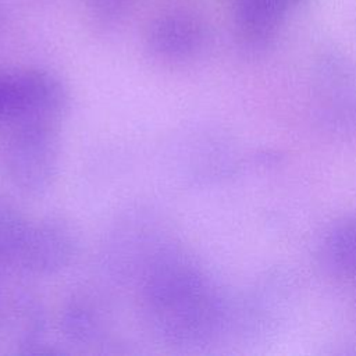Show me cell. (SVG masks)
Masks as SVG:
<instances>
[{
    "mask_svg": "<svg viewBox=\"0 0 356 356\" xmlns=\"http://www.w3.org/2000/svg\"><path fill=\"white\" fill-rule=\"evenodd\" d=\"M286 10L281 0H234L232 21L236 36L252 49L268 46L282 26Z\"/></svg>",
    "mask_w": 356,
    "mask_h": 356,
    "instance_id": "cell-6",
    "label": "cell"
},
{
    "mask_svg": "<svg viewBox=\"0 0 356 356\" xmlns=\"http://www.w3.org/2000/svg\"><path fill=\"white\" fill-rule=\"evenodd\" d=\"M0 270H1V268H0ZM3 305H4V303H3V300H1V289H0V307H1Z\"/></svg>",
    "mask_w": 356,
    "mask_h": 356,
    "instance_id": "cell-13",
    "label": "cell"
},
{
    "mask_svg": "<svg viewBox=\"0 0 356 356\" xmlns=\"http://www.w3.org/2000/svg\"><path fill=\"white\" fill-rule=\"evenodd\" d=\"M78 250V236L63 218L47 217L28 222L17 264L32 274L46 275L64 270Z\"/></svg>",
    "mask_w": 356,
    "mask_h": 356,
    "instance_id": "cell-4",
    "label": "cell"
},
{
    "mask_svg": "<svg viewBox=\"0 0 356 356\" xmlns=\"http://www.w3.org/2000/svg\"><path fill=\"white\" fill-rule=\"evenodd\" d=\"M58 160L60 142L53 122L13 124L0 147L7 179L29 195L43 193L53 185Z\"/></svg>",
    "mask_w": 356,
    "mask_h": 356,
    "instance_id": "cell-2",
    "label": "cell"
},
{
    "mask_svg": "<svg viewBox=\"0 0 356 356\" xmlns=\"http://www.w3.org/2000/svg\"><path fill=\"white\" fill-rule=\"evenodd\" d=\"M324 268L341 280L356 278V216H342L325 229L320 243Z\"/></svg>",
    "mask_w": 356,
    "mask_h": 356,
    "instance_id": "cell-7",
    "label": "cell"
},
{
    "mask_svg": "<svg viewBox=\"0 0 356 356\" xmlns=\"http://www.w3.org/2000/svg\"><path fill=\"white\" fill-rule=\"evenodd\" d=\"M206 26L191 11L174 10L154 18L146 31V47L164 61H186L206 43Z\"/></svg>",
    "mask_w": 356,
    "mask_h": 356,
    "instance_id": "cell-5",
    "label": "cell"
},
{
    "mask_svg": "<svg viewBox=\"0 0 356 356\" xmlns=\"http://www.w3.org/2000/svg\"><path fill=\"white\" fill-rule=\"evenodd\" d=\"M68 107L63 82L43 70L0 71V122H57Z\"/></svg>",
    "mask_w": 356,
    "mask_h": 356,
    "instance_id": "cell-3",
    "label": "cell"
},
{
    "mask_svg": "<svg viewBox=\"0 0 356 356\" xmlns=\"http://www.w3.org/2000/svg\"><path fill=\"white\" fill-rule=\"evenodd\" d=\"M63 324L72 339L88 342L100 335L102 320L96 306L86 298L72 299L64 312Z\"/></svg>",
    "mask_w": 356,
    "mask_h": 356,
    "instance_id": "cell-9",
    "label": "cell"
},
{
    "mask_svg": "<svg viewBox=\"0 0 356 356\" xmlns=\"http://www.w3.org/2000/svg\"><path fill=\"white\" fill-rule=\"evenodd\" d=\"M132 0H85L89 15L100 24H113L122 18Z\"/></svg>",
    "mask_w": 356,
    "mask_h": 356,
    "instance_id": "cell-10",
    "label": "cell"
},
{
    "mask_svg": "<svg viewBox=\"0 0 356 356\" xmlns=\"http://www.w3.org/2000/svg\"><path fill=\"white\" fill-rule=\"evenodd\" d=\"M288 8L289 7H295V6H299V4H302V3H305L306 0H281Z\"/></svg>",
    "mask_w": 356,
    "mask_h": 356,
    "instance_id": "cell-11",
    "label": "cell"
},
{
    "mask_svg": "<svg viewBox=\"0 0 356 356\" xmlns=\"http://www.w3.org/2000/svg\"><path fill=\"white\" fill-rule=\"evenodd\" d=\"M28 221L4 196H0V268L17 263Z\"/></svg>",
    "mask_w": 356,
    "mask_h": 356,
    "instance_id": "cell-8",
    "label": "cell"
},
{
    "mask_svg": "<svg viewBox=\"0 0 356 356\" xmlns=\"http://www.w3.org/2000/svg\"><path fill=\"white\" fill-rule=\"evenodd\" d=\"M142 302L154 331L177 345L207 339L222 318L221 299L210 280L171 246L160 248L143 270Z\"/></svg>",
    "mask_w": 356,
    "mask_h": 356,
    "instance_id": "cell-1",
    "label": "cell"
},
{
    "mask_svg": "<svg viewBox=\"0 0 356 356\" xmlns=\"http://www.w3.org/2000/svg\"><path fill=\"white\" fill-rule=\"evenodd\" d=\"M4 19H6V13H4V8H3V6L0 4V28L3 26V24H4Z\"/></svg>",
    "mask_w": 356,
    "mask_h": 356,
    "instance_id": "cell-12",
    "label": "cell"
}]
</instances>
